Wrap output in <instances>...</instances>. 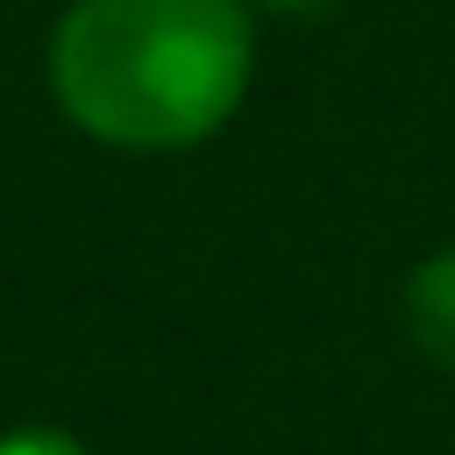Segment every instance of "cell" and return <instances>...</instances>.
I'll use <instances>...</instances> for the list:
<instances>
[{
    "mask_svg": "<svg viewBox=\"0 0 455 455\" xmlns=\"http://www.w3.org/2000/svg\"><path fill=\"white\" fill-rule=\"evenodd\" d=\"M256 78L249 0H71L50 28V92L107 149H192Z\"/></svg>",
    "mask_w": 455,
    "mask_h": 455,
    "instance_id": "obj_1",
    "label": "cell"
},
{
    "mask_svg": "<svg viewBox=\"0 0 455 455\" xmlns=\"http://www.w3.org/2000/svg\"><path fill=\"white\" fill-rule=\"evenodd\" d=\"M405 334L412 348L455 377V249H434L405 277Z\"/></svg>",
    "mask_w": 455,
    "mask_h": 455,
    "instance_id": "obj_2",
    "label": "cell"
},
{
    "mask_svg": "<svg viewBox=\"0 0 455 455\" xmlns=\"http://www.w3.org/2000/svg\"><path fill=\"white\" fill-rule=\"evenodd\" d=\"M0 455H92V448L78 434H64V427H7Z\"/></svg>",
    "mask_w": 455,
    "mask_h": 455,
    "instance_id": "obj_3",
    "label": "cell"
},
{
    "mask_svg": "<svg viewBox=\"0 0 455 455\" xmlns=\"http://www.w3.org/2000/svg\"><path fill=\"white\" fill-rule=\"evenodd\" d=\"M256 7H270V14H320V7H334V0H256Z\"/></svg>",
    "mask_w": 455,
    "mask_h": 455,
    "instance_id": "obj_4",
    "label": "cell"
}]
</instances>
